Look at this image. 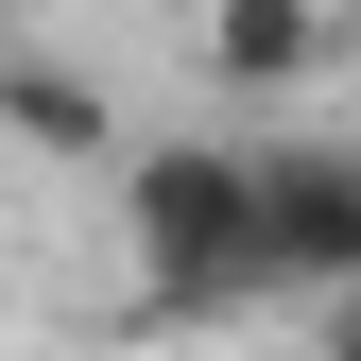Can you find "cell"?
<instances>
[{
    "instance_id": "obj_1",
    "label": "cell",
    "mask_w": 361,
    "mask_h": 361,
    "mask_svg": "<svg viewBox=\"0 0 361 361\" xmlns=\"http://www.w3.org/2000/svg\"><path fill=\"white\" fill-rule=\"evenodd\" d=\"M121 224H138V276L172 310L276 293V276H258V155H224V138H138V155H121Z\"/></svg>"
},
{
    "instance_id": "obj_3",
    "label": "cell",
    "mask_w": 361,
    "mask_h": 361,
    "mask_svg": "<svg viewBox=\"0 0 361 361\" xmlns=\"http://www.w3.org/2000/svg\"><path fill=\"white\" fill-rule=\"evenodd\" d=\"M0 138H35V155H121V104H104L69 52H0Z\"/></svg>"
},
{
    "instance_id": "obj_2",
    "label": "cell",
    "mask_w": 361,
    "mask_h": 361,
    "mask_svg": "<svg viewBox=\"0 0 361 361\" xmlns=\"http://www.w3.org/2000/svg\"><path fill=\"white\" fill-rule=\"evenodd\" d=\"M258 276H293V293L361 276V172L344 155H258Z\"/></svg>"
},
{
    "instance_id": "obj_4",
    "label": "cell",
    "mask_w": 361,
    "mask_h": 361,
    "mask_svg": "<svg viewBox=\"0 0 361 361\" xmlns=\"http://www.w3.org/2000/svg\"><path fill=\"white\" fill-rule=\"evenodd\" d=\"M207 69L224 86H310L327 69V0H207Z\"/></svg>"
}]
</instances>
